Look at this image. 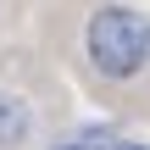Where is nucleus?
Masks as SVG:
<instances>
[{
  "mask_svg": "<svg viewBox=\"0 0 150 150\" xmlns=\"http://www.w3.org/2000/svg\"><path fill=\"white\" fill-rule=\"evenodd\" d=\"M83 56L111 83L134 78L139 67H150V17L134 6H100L83 28Z\"/></svg>",
  "mask_w": 150,
  "mask_h": 150,
  "instance_id": "f257e3e1",
  "label": "nucleus"
},
{
  "mask_svg": "<svg viewBox=\"0 0 150 150\" xmlns=\"http://www.w3.org/2000/svg\"><path fill=\"white\" fill-rule=\"evenodd\" d=\"M33 134V106L11 89H0V150H17L22 139Z\"/></svg>",
  "mask_w": 150,
  "mask_h": 150,
  "instance_id": "f03ea898",
  "label": "nucleus"
},
{
  "mask_svg": "<svg viewBox=\"0 0 150 150\" xmlns=\"http://www.w3.org/2000/svg\"><path fill=\"white\" fill-rule=\"evenodd\" d=\"M61 150H150V145H128V139H111V134H83V139H67Z\"/></svg>",
  "mask_w": 150,
  "mask_h": 150,
  "instance_id": "7ed1b4c3",
  "label": "nucleus"
}]
</instances>
